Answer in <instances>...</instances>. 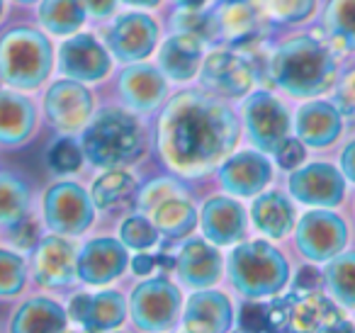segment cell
Wrapping results in <instances>:
<instances>
[{
  "label": "cell",
  "instance_id": "obj_1",
  "mask_svg": "<svg viewBox=\"0 0 355 333\" xmlns=\"http://www.w3.org/2000/svg\"><path fill=\"white\" fill-rule=\"evenodd\" d=\"M239 139L234 112L217 100L183 93L161 117V153L183 176H205L232 153Z\"/></svg>",
  "mask_w": 355,
  "mask_h": 333
},
{
  "label": "cell",
  "instance_id": "obj_2",
  "mask_svg": "<svg viewBox=\"0 0 355 333\" xmlns=\"http://www.w3.org/2000/svg\"><path fill=\"white\" fill-rule=\"evenodd\" d=\"M270 78L295 98H314L334 85L336 56L314 37H297L280 46L270 59Z\"/></svg>",
  "mask_w": 355,
  "mask_h": 333
},
{
  "label": "cell",
  "instance_id": "obj_3",
  "mask_svg": "<svg viewBox=\"0 0 355 333\" xmlns=\"http://www.w3.org/2000/svg\"><path fill=\"white\" fill-rule=\"evenodd\" d=\"M229 278L243 297H272L290 280V265L268 241H248L229 255Z\"/></svg>",
  "mask_w": 355,
  "mask_h": 333
},
{
  "label": "cell",
  "instance_id": "obj_4",
  "mask_svg": "<svg viewBox=\"0 0 355 333\" xmlns=\"http://www.w3.org/2000/svg\"><path fill=\"white\" fill-rule=\"evenodd\" d=\"M51 61V44L42 32L15 27L0 37V80L10 88H40L49 76Z\"/></svg>",
  "mask_w": 355,
  "mask_h": 333
},
{
  "label": "cell",
  "instance_id": "obj_5",
  "mask_svg": "<svg viewBox=\"0 0 355 333\" xmlns=\"http://www.w3.org/2000/svg\"><path fill=\"white\" fill-rule=\"evenodd\" d=\"M83 153L93 166L114 168L132 163L144 148L141 127L134 117L119 110H107L83 132Z\"/></svg>",
  "mask_w": 355,
  "mask_h": 333
},
{
  "label": "cell",
  "instance_id": "obj_6",
  "mask_svg": "<svg viewBox=\"0 0 355 333\" xmlns=\"http://www.w3.org/2000/svg\"><path fill=\"white\" fill-rule=\"evenodd\" d=\"M132 318L141 331H166L173 328L180 314V289L168 280H146L132 292Z\"/></svg>",
  "mask_w": 355,
  "mask_h": 333
},
{
  "label": "cell",
  "instance_id": "obj_7",
  "mask_svg": "<svg viewBox=\"0 0 355 333\" xmlns=\"http://www.w3.org/2000/svg\"><path fill=\"white\" fill-rule=\"evenodd\" d=\"M93 205L88 192L76 182H56L44 197V219L54 231L78 236L93 224Z\"/></svg>",
  "mask_w": 355,
  "mask_h": 333
},
{
  "label": "cell",
  "instance_id": "obj_8",
  "mask_svg": "<svg viewBox=\"0 0 355 333\" xmlns=\"http://www.w3.org/2000/svg\"><path fill=\"white\" fill-rule=\"evenodd\" d=\"M243 117H246L251 144H256L266 153H277V148L282 146L287 132H290V114H287L285 105L275 95L261 90L246 100Z\"/></svg>",
  "mask_w": 355,
  "mask_h": 333
},
{
  "label": "cell",
  "instance_id": "obj_9",
  "mask_svg": "<svg viewBox=\"0 0 355 333\" xmlns=\"http://www.w3.org/2000/svg\"><path fill=\"white\" fill-rule=\"evenodd\" d=\"M348 244V226L338 214L314 210L302 216L297 226V246L309 260H331Z\"/></svg>",
  "mask_w": 355,
  "mask_h": 333
},
{
  "label": "cell",
  "instance_id": "obj_10",
  "mask_svg": "<svg viewBox=\"0 0 355 333\" xmlns=\"http://www.w3.org/2000/svg\"><path fill=\"white\" fill-rule=\"evenodd\" d=\"M44 110L59 132H78L93 112V95L80 80H59L46 93Z\"/></svg>",
  "mask_w": 355,
  "mask_h": 333
},
{
  "label": "cell",
  "instance_id": "obj_11",
  "mask_svg": "<svg viewBox=\"0 0 355 333\" xmlns=\"http://www.w3.org/2000/svg\"><path fill=\"white\" fill-rule=\"evenodd\" d=\"M290 192L302 205L336 207L340 205L345 182L340 173L329 163H311L290 176Z\"/></svg>",
  "mask_w": 355,
  "mask_h": 333
},
{
  "label": "cell",
  "instance_id": "obj_12",
  "mask_svg": "<svg viewBox=\"0 0 355 333\" xmlns=\"http://www.w3.org/2000/svg\"><path fill=\"white\" fill-rule=\"evenodd\" d=\"M127 250L114 239H93L76 258V275L85 284H107L127 268Z\"/></svg>",
  "mask_w": 355,
  "mask_h": 333
},
{
  "label": "cell",
  "instance_id": "obj_13",
  "mask_svg": "<svg viewBox=\"0 0 355 333\" xmlns=\"http://www.w3.org/2000/svg\"><path fill=\"white\" fill-rule=\"evenodd\" d=\"M158 40V27L148 15L141 12H129L122 15L107 32V44L114 56L122 61H139L146 59L153 51Z\"/></svg>",
  "mask_w": 355,
  "mask_h": 333
},
{
  "label": "cell",
  "instance_id": "obj_14",
  "mask_svg": "<svg viewBox=\"0 0 355 333\" xmlns=\"http://www.w3.org/2000/svg\"><path fill=\"white\" fill-rule=\"evenodd\" d=\"M202 85L222 98H241L251 90L253 71L241 56L229 51H214L202 66Z\"/></svg>",
  "mask_w": 355,
  "mask_h": 333
},
{
  "label": "cell",
  "instance_id": "obj_15",
  "mask_svg": "<svg viewBox=\"0 0 355 333\" xmlns=\"http://www.w3.org/2000/svg\"><path fill=\"white\" fill-rule=\"evenodd\" d=\"M59 66L61 74L76 80H100L110 71V56L95 37L78 35L61 44Z\"/></svg>",
  "mask_w": 355,
  "mask_h": 333
},
{
  "label": "cell",
  "instance_id": "obj_16",
  "mask_svg": "<svg viewBox=\"0 0 355 333\" xmlns=\"http://www.w3.org/2000/svg\"><path fill=\"white\" fill-rule=\"evenodd\" d=\"M214 30L232 44H251L266 30L263 8L253 0H232L224 3L214 15Z\"/></svg>",
  "mask_w": 355,
  "mask_h": 333
},
{
  "label": "cell",
  "instance_id": "obj_17",
  "mask_svg": "<svg viewBox=\"0 0 355 333\" xmlns=\"http://www.w3.org/2000/svg\"><path fill=\"white\" fill-rule=\"evenodd\" d=\"M127 316V302L119 292L76 294L71 302V318L88 331H112L122 326Z\"/></svg>",
  "mask_w": 355,
  "mask_h": 333
},
{
  "label": "cell",
  "instance_id": "obj_18",
  "mask_svg": "<svg viewBox=\"0 0 355 333\" xmlns=\"http://www.w3.org/2000/svg\"><path fill=\"white\" fill-rule=\"evenodd\" d=\"M35 280L44 287H64L76 275V250L61 236H46L35 250Z\"/></svg>",
  "mask_w": 355,
  "mask_h": 333
},
{
  "label": "cell",
  "instance_id": "obj_19",
  "mask_svg": "<svg viewBox=\"0 0 355 333\" xmlns=\"http://www.w3.org/2000/svg\"><path fill=\"white\" fill-rule=\"evenodd\" d=\"M272 168L266 156L256 151H241L232 156L222 168H219V178L222 185L229 192L239 197H253L270 182Z\"/></svg>",
  "mask_w": 355,
  "mask_h": 333
},
{
  "label": "cell",
  "instance_id": "obj_20",
  "mask_svg": "<svg viewBox=\"0 0 355 333\" xmlns=\"http://www.w3.org/2000/svg\"><path fill=\"white\" fill-rule=\"evenodd\" d=\"M287 321H290L292 331H353V326L345 321L340 309L329 297H321V294H309V297L292 304Z\"/></svg>",
  "mask_w": 355,
  "mask_h": 333
},
{
  "label": "cell",
  "instance_id": "obj_21",
  "mask_svg": "<svg viewBox=\"0 0 355 333\" xmlns=\"http://www.w3.org/2000/svg\"><path fill=\"white\" fill-rule=\"evenodd\" d=\"M175 263L180 280L193 289H205L222 278V255L205 241H188Z\"/></svg>",
  "mask_w": 355,
  "mask_h": 333
},
{
  "label": "cell",
  "instance_id": "obj_22",
  "mask_svg": "<svg viewBox=\"0 0 355 333\" xmlns=\"http://www.w3.org/2000/svg\"><path fill=\"white\" fill-rule=\"evenodd\" d=\"M119 90H122V98L129 108L139 110V112H148V110L158 108V103L166 95V78L153 66L134 64L119 76Z\"/></svg>",
  "mask_w": 355,
  "mask_h": 333
},
{
  "label": "cell",
  "instance_id": "obj_23",
  "mask_svg": "<svg viewBox=\"0 0 355 333\" xmlns=\"http://www.w3.org/2000/svg\"><path fill=\"white\" fill-rule=\"evenodd\" d=\"M202 231L212 244L229 246L243 239L246 231V214L236 200L214 197L202 207Z\"/></svg>",
  "mask_w": 355,
  "mask_h": 333
},
{
  "label": "cell",
  "instance_id": "obj_24",
  "mask_svg": "<svg viewBox=\"0 0 355 333\" xmlns=\"http://www.w3.org/2000/svg\"><path fill=\"white\" fill-rule=\"evenodd\" d=\"M234 323V309L227 294L198 292L185 307V331H229Z\"/></svg>",
  "mask_w": 355,
  "mask_h": 333
},
{
  "label": "cell",
  "instance_id": "obj_25",
  "mask_svg": "<svg viewBox=\"0 0 355 333\" xmlns=\"http://www.w3.org/2000/svg\"><path fill=\"white\" fill-rule=\"evenodd\" d=\"M297 134L306 146H331L340 137V112L331 103H306L297 112Z\"/></svg>",
  "mask_w": 355,
  "mask_h": 333
},
{
  "label": "cell",
  "instance_id": "obj_26",
  "mask_svg": "<svg viewBox=\"0 0 355 333\" xmlns=\"http://www.w3.org/2000/svg\"><path fill=\"white\" fill-rule=\"evenodd\" d=\"M37 110L32 100L12 90H0V144L17 146L35 132Z\"/></svg>",
  "mask_w": 355,
  "mask_h": 333
},
{
  "label": "cell",
  "instance_id": "obj_27",
  "mask_svg": "<svg viewBox=\"0 0 355 333\" xmlns=\"http://www.w3.org/2000/svg\"><path fill=\"white\" fill-rule=\"evenodd\" d=\"M202 61V40L190 32L175 35L158 51V66L173 80H190L198 76Z\"/></svg>",
  "mask_w": 355,
  "mask_h": 333
},
{
  "label": "cell",
  "instance_id": "obj_28",
  "mask_svg": "<svg viewBox=\"0 0 355 333\" xmlns=\"http://www.w3.org/2000/svg\"><path fill=\"white\" fill-rule=\"evenodd\" d=\"M253 224L270 239H282L295 226V207L282 192H266L253 202Z\"/></svg>",
  "mask_w": 355,
  "mask_h": 333
},
{
  "label": "cell",
  "instance_id": "obj_29",
  "mask_svg": "<svg viewBox=\"0 0 355 333\" xmlns=\"http://www.w3.org/2000/svg\"><path fill=\"white\" fill-rule=\"evenodd\" d=\"M66 328V311L46 297H35L17 309L12 318V331L40 333V331H64Z\"/></svg>",
  "mask_w": 355,
  "mask_h": 333
},
{
  "label": "cell",
  "instance_id": "obj_30",
  "mask_svg": "<svg viewBox=\"0 0 355 333\" xmlns=\"http://www.w3.org/2000/svg\"><path fill=\"white\" fill-rule=\"evenodd\" d=\"M153 224L158 231L173 236V239H180V236H188L190 231L198 224V212L195 207L185 200V195H175L163 200L161 205L153 210Z\"/></svg>",
  "mask_w": 355,
  "mask_h": 333
},
{
  "label": "cell",
  "instance_id": "obj_31",
  "mask_svg": "<svg viewBox=\"0 0 355 333\" xmlns=\"http://www.w3.org/2000/svg\"><path fill=\"white\" fill-rule=\"evenodd\" d=\"M40 20L54 35H71L85 20L83 0H42Z\"/></svg>",
  "mask_w": 355,
  "mask_h": 333
},
{
  "label": "cell",
  "instance_id": "obj_32",
  "mask_svg": "<svg viewBox=\"0 0 355 333\" xmlns=\"http://www.w3.org/2000/svg\"><path fill=\"white\" fill-rule=\"evenodd\" d=\"M324 30L343 49H355V0H329Z\"/></svg>",
  "mask_w": 355,
  "mask_h": 333
},
{
  "label": "cell",
  "instance_id": "obj_33",
  "mask_svg": "<svg viewBox=\"0 0 355 333\" xmlns=\"http://www.w3.org/2000/svg\"><path fill=\"white\" fill-rule=\"evenodd\" d=\"M30 207V190L12 173H0V224L15 226L25 219Z\"/></svg>",
  "mask_w": 355,
  "mask_h": 333
},
{
  "label": "cell",
  "instance_id": "obj_34",
  "mask_svg": "<svg viewBox=\"0 0 355 333\" xmlns=\"http://www.w3.org/2000/svg\"><path fill=\"white\" fill-rule=\"evenodd\" d=\"M326 287L334 294L336 302H340L343 307L355 309V253H345L338 258H331V263L326 265Z\"/></svg>",
  "mask_w": 355,
  "mask_h": 333
},
{
  "label": "cell",
  "instance_id": "obj_35",
  "mask_svg": "<svg viewBox=\"0 0 355 333\" xmlns=\"http://www.w3.org/2000/svg\"><path fill=\"white\" fill-rule=\"evenodd\" d=\"M134 192V178L124 171H110L98 178L93 185V202L103 210H110L117 202H124Z\"/></svg>",
  "mask_w": 355,
  "mask_h": 333
},
{
  "label": "cell",
  "instance_id": "obj_36",
  "mask_svg": "<svg viewBox=\"0 0 355 333\" xmlns=\"http://www.w3.org/2000/svg\"><path fill=\"white\" fill-rule=\"evenodd\" d=\"M25 260L12 250L0 248V297H12L25 287Z\"/></svg>",
  "mask_w": 355,
  "mask_h": 333
},
{
  "label": "cell",
  "instance_id": "obj_37",
  "mask_svg": "<svg viewBox=\"0 0 355 333\" xmlns=\"http://www.w3.org/2000/svg\"><path fill=\"white\" fill-rule=\"evenodd\" d=\"M119 239H122V244L129 246V248L146 250L158 241V229H156V224H151V221L144 219V216H129L122 224Z\"/></svg>",
  "mask_w": 355,
  "mask_h": 333
},
{
  "label": "cell",
  "instance_id": "obj_38",
  "mask_svg": "<svg viewBox=\"0 0 355 333\" xmlns=\"http://www.w3.org/2000/svg\"><path fill=\"white\" fill-rule=\"evenodd\" d=\"M80 161H83V153H80L78 144L71 142V139H61V142H56L49 151L51 168L59 171V173H76L80 168Z\"/></svg>",
  "mask_w": 355,
  "mask_h": 333
},
{
  "label": "cell",
  "instance_id": "obj_39",
  "mask_svg": "<svg viewBox=\"0 0 355 333\" xmlns=\"http://www.w3.org/2000/svg\"><path fill=\"white\" fill-rule=\"evenodd\" d=\"M316 0H270V15L282 22H302L314 12Z\"/></svg>",
  "mask_w": 355,
  "mask_h": 333
},
{
  "label": "cell",
  "instance_id": "obj_40",
  "mask_svg": "<svg viewBox=\"0 0 355 333\" xmlns=\"http://www.w3.org/2000/svg\"><path fill=\"white\" fill-rule=\"evenodd\" d=\"M175 195H183V187L178 185V182L168 180V178H161V180H153L144 187L141 197H139V205H141V210L153 212L163 200L175 197Z\"/></svg>",
  "mask_w": 355,
  "mask_h": 333
},
{
  "label": "cell",
  "instance_id": "obj_41",
  "mask_svg": "<svg viewBox=\"0 0 355 333\" xmlns=\"http://www.w3.org/2000/svg\"><path fill=\"white\" fill-rule=\"evenodd\" d=\"M334 105L340 114H348V117L355 114V71L345 74L343 80L338 83V88L334 93Z\"/></svg>",
  "mask_w": 355,
  "mask_h": 333
},
{
  "label": "cell",
  "instance_id": "obj_42",
  "mask_svg": "<svg viewBox=\"0 0 355 333\" xmlns=\"http://www.w3.org/2000/svg\"><path fill=\"white\" fill-rule=\"evenodd\" d=\"M241 326L248 331H263V328H272L270 307L263 304H246L241 311Z\"/></svg>",
  "mask_w": 355,
  "mask_h": 333
},
{
  "label": "cell",
  "instance_id": "obj_43",
  "mask_svg": "<svg viewBox=\"0 0 355 333\" xmlns=\"http://www.w3.org/2000/svg\"><path fill=\"white\" fill-rule=\"evenodd\" d=\"M302 161H304V146L295 139H285L282 146L277 148V163L282 168H297Z\"/></svg>",
  "mask_w": 355,
  "mask_h": 333
},
{
  "label": "cell",
  "instance_id": "obj_44",
  "mask_svg": "<svg viewBox=\"0 0 355 333\" xmlns=\"http://www.w3.org/2000/svg\"><path fill=\"white\" fill-rule=\"evenodd\" d=\"M85 10L95 17H107L112 15L114 6H117V0H83Z\"/></svg>",
  "mask_w": 355,
  "mask_h": 333
},
{
  "label": "cell",
  "instance_id": "obj_45",
  "mask_svg": "<svg viewBox=\"0 0 355 333\" xmlns=\"http://www.w3.org/2000/svg\"><path fill=\"white\" fill-rule=\"evenodd\" d=\"M340 166H343V173L348 180L355 182V142H350L348 146L340 153Z\"/></svg>",
  "mask_w": 355,
  "mask_h": 333
},
{
  "label": "cell",
  "instance_id": "obj_46",
  "mask_svg": "<svg viewBox=\"0 0 355 333\" xmlns=\"http://www.w3.org/2000/svg\"><path fill=\"white\" fill-rule=\"evenodd\" d=\"M316 280H319V273H316L311 265H306V268H302L300 270V278H297V287H302V289H316Z\"/></svg>",
  "mask_w": 355,
  "mask_h": 333
},
{
  "label": "cell",
  "instance_id": "obj_47",
  "mask_svg": "<svg viewBox=\"0 0 355 333\" xmlns=\"http://www.w3.org/2000/svg\"><path fill=\"white\" fill-rule=\"evenodd\" d=\"M153 265H156V260L148 258V255H139L137 260H134V273L137 275H146L153 270Z\"/></svg>",
  "mask_w": 355,
  "mask_h": 333
},
{
  "label": "cell",
  "instance_id": "obj_48",
  "mask_svg": "<svg viewBox=\"0 0 355 333\" xmlns=\"http://www.w3.org/2000/svg\"><path fill=\"white\" fill-rule=\"evenodd\" d=\"M124 3H129V6H139V8H153V6H158L161 0H124Z\"/></svg>",
  "mask_w": 355,
  "mask_h": 333
},
{
  "label": "cell",
  "instance_id": "obj_49",
  "mask_svg": "<svg viewBox=\"0 0 355 333\" xmlns=\"http://www.w3.org/2000/svg\"><path fill=\"white\" fill-rule=\"evenodd\" d=\"M178 6H183V8H202L207 0H175Z\"/></svg>",
  "mask_w": 355,
  "mask_h": 333
},
{
  "label": "cell",
  "instance_id": "obj_50",
  "mask_svg": "<svg viewBox=\"0 0 355 333\" xmlns=\"http://www.w3.org/2000/svg\"><path fill=\"white\" fill-rule=\"evenodd\" d=\"M17 3H35V0H17Z\"/></svg>",
  "mask_w": 355,
  "mask_h": 333
},
{
  "label": "cell",
  "instance_id": "obj_51",
  "mask_svg": "<svg viewBox=\"0 0 355 333\" xmlns=\"http://www.w3.org/2000/svg\"><path fill=\"white\" fill-rule=\"evenodd\" d=\"M0 15H3V0H0Z\"/></svg>",
  "mask_w": 355,
  "mask_h": 333
}]
</instances>
